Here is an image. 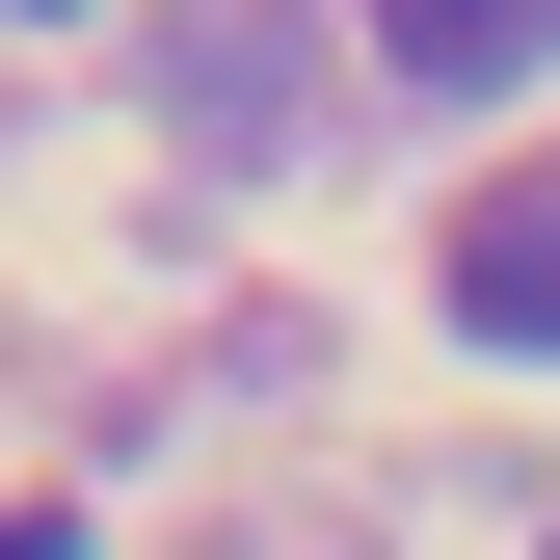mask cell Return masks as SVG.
Masks as SVG:
<instances>
[{"label": "cell", "mask_w": 560, "mask_h": 560, "mask_svg": "<svg viewBox=\"0 0 560 560\" xmlns=\"http://www.w3.org/2000/svg\"><path fill=\"white\" fill-rule=\"evenodd\" d=\"M454 320H480V347H560V161L454 214Z\"/></svg>", "instance_id": "1"}, {"label": "cell", "mask_w": 560, "mask_h": 560, "mask_svg": "<svg viewBox=\"0 0 560 560\" xmlns=\"http://www.w3.org/2000/svg\"><path fill=\"white\" fill-rule=\"evenodd\" d=\"M374 54H400V81H534V54H560V0H374Z\"/></svg>", "instance_id": "2"}, {"label": "cell", "mask_w": 560, "mask_h": 560, "mask_svg": "<svg viewBox=\"0 0 560 560\" xmlns=\"http://www.w3.org/2000/svg\"><path fill=\"white\" fill-rule=\"evenodd\" d=\"M27 27H81V0H27Z\"/></svg>", "instance_id": "3"}, {"label": "cell", "mask_w": 560, "mask_h": 560, "mask_svg": "<svg viewBox=\"0 0 560 560\" xmlns=\"http://www.w3.org/2000/svg\"><path fill=\"white\" fill-rule=\"evenodd\" d=\"M534 560H560V534H534Z\"/></svg>", "instance_id": "4"}]
</instances>
